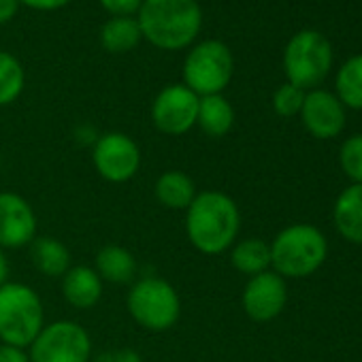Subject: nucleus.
<instances>
[{
  "mask_svg": "<svg viewBox=\"0 0 362 362\" xmlns=\"http://www.w3.org/2000/svg\"><path fill=\"white\" fill-rule=\"evenodd\" d=\"M92 162L96 173L109 184H126L141 168V149L124 132H105L94 141Z\"/></svg>",
  "mask_w": 362,
  "mask_h": 362,
  "instance_id": "9",
  "label": "nucleus"
},
{
  "mask_svg": "<svg viewBox=\"0 0 362 362\" xmlns=\"http://www.w3.org/2000/svg\"><path fill=\"white\" fill-rule=\"evenodd\" d=\"M341 168L343 173L354 181V184H362V134L349 136L341 145Z\"/></svg>",
  "mask_w": 362,
  "mask_h": 362,
  "instance_id": "24",
  "label": "nucleus"
},
{
  "mask_svg": "<svg viewBox=\"0 0 362 362\" xmlns=\"http://www.w3.org/2000/svg\"><path fill=\"white\" fill-rule=\"evenodd\" d=\"M326 237L311 224H292L284 228L271 243V267L277 275L307 277L326 260Z\"/></svg>",
  "mask_w": 362,
  "mask_h": 362,
  "instance_id": "4",
  "label": "nucleus"
},
{
  "mask_svg": "<svg viewBox=\"0 0 362 362\" xmlns=\"http://www.w3.org/2000/svg\"><path fill=\"white\" fill-rule=\"evenodd\" d=\"M103 286L105 281L98 277L94 267L77 264L62 277V296L75 309H92L103 298Z\"/></svg>",
  "mask_w": 362,
  "mask_h": 362,
  "instance_id": "14",
  "label": "nucleus"
},
{
  "mask_svg": "<svg viewBox=\"0 0 362 362\" xmlns=\"http://www.w3.org/2000/svg\"><path fill=\"white\" fill-rule=\"evenodd\" d=\"M0 362H30L28 349L0 343Z\"/></svg>",
  "mask_w": 362,
  "mask_h": 362,
  "instance_id": "27",
  "label": "nucleus"
},
{
  "mask_svg": "<svg viewBox=\"0 0 362 362\" xmlns=\"http://www.w3.org/2000/svg\"><path fill=\"white\" fill-rule=\"evenodd\" d=\"M230 262L243 275H260L271 267V245L262 239H243L230 247Z\"/></svg>",
  "mask_w": 362,
  "mask_h": 362,
  "instance_id": "20",
  "label": "nucleus"
},
{
  "mask_svg": "<svg viewBox=\"0 0 362 362\" xmlns=\"http://www.w3.org/2000/svg\"><path fill=\"white\" fill-rule=\"evenodd\" d=\"M98 3L113 18H119V16H134V13H139L143 0H98Z\"/></svg>",
  "mask_w": 362,
  "mask_h": 362,
  "instance_id": "26",
  "label": "nucleus"
},
{
  "mask_svg": "<svg viewBox=\"0 0 362 362\" xmlns=\"http://www.w3.org/2000/svg\"><path fill=\"white\" fill-rule=\"evenodd\" d=\"M26 7H33L37 11H56L64 5H69L71 0H20Z\"/></svg>",
  "mask_w": 362,
  "mask_h": 362,
  "instance_id": "28",
  "label": "nucleus"
},
{
  "mask_svg": "<svg viewBox=\"0 0 362 362\" xmlns=\"http://www.w3.org/2000/svg\"><path fill=\"white\" fill-rule=\"evenodd\" d=\"M303 103H305V90H300L292 83L279 86L277 92L273 94V109L281 117H292V115L300 113Z\"/></svg>",
  "mask_w": 362,
  "mask_h": 362,
  "instance_id": "25",
  "label": "nucleus"
},
{
  "mask_svg": "<svg viewBox=\"0 0 362 362\" xmlns=\"http://www.w3.org/2000/svg\"><path fill=\"white\" fill-rule=\"evenodd\" d=\"M136 22L143 39L151 45L177 52L199 37L203 11L197 0H143Z\"/></svg>",
  "mask_w": 362,
  "mask_h": 362,
  "instance_id": "2",
  "label": "nucleus"
},
{
  "mask_svg": "<svg viewBox=\"0 0 362 362\" xmlns=\"http://www.w3.org/2000/svg\"><path fill=\"white\" fill-rule=\"evenodd\" d=\"M143 39L141 26L134 16H119L111 18L103 28H100V45L111 52V54H124L130 52L139 45Z\"/></svg>",
  "mask_w": 362,
  "mask_h": 362,
  "instance_id": "21",
  "label": "nucleus"
},
{
  "mask_svg": "<svg viewBox=\"0 0 362 362\" xmlns=\"http://www.w3.org/2000/svg\"><path fill=\"white\" fill-rule=\"evenodd\" d=\"M126 307L130 317L149 332L170 330L181 315V298L173 284L162 277H141L132 281Z\"/></svg>",
  "mask_w": 362,
  "mask_h": 362,
  "instance_id": "5",
  "label": "nucleus"
},
{
  "mask_svg": "<svg viewBox=\"0 0 362 362\" xmlns=\"http://www.w3.org/2000/svg\"><path fill=\"white\" fill-rule=\"evenodd\" d=\"M235 60L222 41L209 39L190 49L184 62V86L190 88L197 96L222 94V90L233 79Z\"/></svg>",
  "mask_w": 362,
  "mask_h": 362,
  "instance_id": "6",
  "label": "nucleus"
},
{
  "mask_svg": "<svg viewBox=\"0 0 362 362\" xmlns=\"http://www.w3.org/2000/svg\"><path fill=\"white\" fill-rule=\"evenodd\" d=\"M94 271L98 273V277L103 281L122 286V284L136 281L139 262L130 250H126L122 245H105L96 254Z\"/></svg>",
  "mask_w": 362,
  "mask_h": 362,
  "instance_id": "16",
  "label": "nucleus"
},
{
  "mask_svg": "<svg viewBox=\"0 0 362 362\" xmlns=\"http://www.w3.org/2000/svg\"><path fill=\"white\" fill-rule=\"evenodd\" d=\"M199 100L190 88L184 83H170L160 90L151 103V122L153 126L170 136L186 134L197 126Z\"/></svg>",
  "mask_w": 362,
  "mask_h": 362,
  "instance_id": "10",
  "label": "nucleus"
},
{
  "mask_svg": "<svg viewBox=\"0 0 362 362\" xmlns=\"http://www.w3.org/2000/svg\"><path fill=\"white\" fill-rule=\"evenodd\" d=\"M337 94L341 105L362 109V56L349 58L337 75Z\"/></svg>",
  "mask_w": 362,
  "mask_h": 362,
  "instance_id": "23",
  "label": "nucleus"
},
{
  "mask_svg": "<svg viewBox=\"0 0 362 362\" xmlns=\"http://www.w3.org/2000/svg\"><path fill=\"white\" fill-rule=\"evenodd\" d=\"M26 86V73L22 62L9 54L0 52V107L16 103Z\"/></svg>",
  "mask_w": 362,
  "mask_h": 362,
  "instance_id": "22",
  "label": "nucleus"
},
{
  "mask_svg": "<svg viewBox=\"0 0 362 362\" xmlns=\"http://www.w3.org/2000/svg\"><path fill=\"white\" fill-rule=\"evenodd\" d=\"M9 260H7V256H5V250L0 247V286H5L7 281H9Z\"/></svg>",
  "mask_w": 362,
  "mask_h": 362,
  "instance_id": "31",
  "label": "nucleus"
},
{
  "mask_svg": "<svg viewBox=\"0 0 362 362\" xmlns=\"http://www.w3.org/2000/svg\"><path fill=\"white\" fill-rule=\"evenodd\" d=\"M241 230V211L237 203L220 192H199L186 209V235L192 247L205 256H220L237 243Z\"/></svg>",
  "mask_w": 362,
  "mask_h": 362,
  "instance_id": "1",
  "label": "nucleus"
},
{
  "mask_svg": "<svg viewBox=\"0 0 362 362\" xmlns=\"http://www.w3.org/2000/svg\"><path fill=\"white\" fill-rule=\"evenodd\" d=\"M37 214L18 192H0V247L20 250L37 239Z\"/></svg>",
  "mask_w": 362,
  "mask_h": 362,
  "instance_id": "11",
  "label": "nucleus"
},
{
  "mask_svg": "<svg viewBox=\"0 0 362 362\" xmlns=\"http://www.w3.org/2000/svg\"><path fill=\"white\" fill-rule=\"evenodd\" d=\"M30 262L45 277H64L73 267L71 250L56 237H37L30 245Z\"/></svg>",
  "mask_w": 362,
  "mask_h": 362,
  "instance_id": "17",
  "label": "nucleus"
},
{
  "mask_svg": "<svg viewBox=\"0 0 362 362\" xmlns=\"http://www.w3.org/2000/svg\"><path fill=\"white\" fill-rule=\"evenodd\" d=\"M300 115L307 130L317 139H332L345 126V111L341 100L326 90H313L305 94Z\"/></svg>",
  "mask_w": 362,
  "mask_h": 362,
  "instance_id": "13",
  "label": "nucleus"
},
{
  "mask_svg": "<svg viewBox=\"0 0 362 362\" xmlns=\"http://www.w3.org/2000/svg\"><path fill=\"white\" fill-rule=\"evenodd\" d=\"M45 326L43 300L22 281L0 286V343L28 349Z\"/></svg>",
  "mask_w": 362,
  "mask_h": 362,
  "instance_id": "3",
  "label": "nucleus"
},
{
  "mask_svg": "<svg viewBox=\"0 0 362 362\" xmlns=\"http://www.w3.org/2000/svg\"><path fill=\"white\" fill-rule=\"evenodd\" d=\"M103 362H143V360H141L139 351L124 347V349H115V351L107 354V358H103Z\"/></svg>",
  "mask_w": 362,
  "mask_h": 362,
  "instance_id": "29",
  "label": "nucleus"
},
{
  "mask_svg": "<svg viewBox=\"0 0 362 362\" xmlns=\"http://www.w3.org/2000/svg\"><path fill=\"white\" fill-rule=\"evenodd\" d=\"M334 224L343 239L362 245V184L345 188L334 203Z\"/></svg>",
  "mask_w": 362,
  "mask_h": 362,
  "instance_id": "18",
  "label": "nucleus"
},
{
  "mask_svg": "<svg viewBox=\"0 0 362 362\" xmlns=\"http://www.w3.org/2000/svg\"><path fill=\"white\" fill-rule=\"evenodd\" d=\"M30 362H90L92 337L73 320H56L45 324L43 330L28 347Z\"/></svg>",
  "mask_w": 362,
  "mask_h": 362,
  "instance_id": "8",
  "label": "nucleus"
},
{
  "mask_svg": "<svg viewBox=\"0 0 362 362\" xmlns=\"http://www.w3.org/2000/svg\"><path fill=\"white\" fill-rule=\"evenodd\" d=\"M153 194L164 209L186 211L197 199L194 179L184 170H164L153 186Z\"/></svg>",
  "mask_w": 362,
  "mask_h": 362,
  "instance_id": "15",
  "label": "nucleus"
},
{
  "mask_svg": "<svg viewBox=\"0 0 362 362\" xmlns=\"http://www.w3.org/2000/svg\"><path fill=\"white\" fill-rule=\"evenodd\" d=\"M20 0H0V24H7L16 18Z\"/></svg>",
  "mask_w": 362,
  "mask_h": 362,
  "instance_id": "30",
  "label": "nucleus"
},
{
  "mask_svg": "<svg viewBox=\"0 0 362 362\" xmlns=\"http://www.w3.org/2000/svg\"><path fill=\"white\" fill-rule=\"evenodd\" d=\"M332 49L324 35L315 30L296 33L284 52V71L288 83L307 90L315 88L330 71Z\"/></svg>",
  "mask_w": 362,
  "mask_h": 362,
  "instance_id": "7",
  "label": "nucleus"
},
{
  "mask_svg": "<svg viewBox=\"0 0 362 362\" xmlns=\"http://www.w3.org/2000/svg\"><path fill=\"white\" fill-rule=\"evenodd\" d=\"M286 300H288L286 279L275 271H264L260 275L250 277L241 294L243 309L254 322H269L277 317L284 311Z\"/></svg>",
  "mask_w": 362,
  "mask_h": 362,
  "instance_id": "12",
  "label": "nucleus"
},
{
  "mask_svg": "<svg viewBox=\"0 0 362 362\" xmlns=\"http://www.w3.org/2000/svg\"><path fill=\"white\" fill-rule=\"evenodd\" d=\"M235 124V109L222 94L201 96L199 100V115L197 126L214 139H220L230 132Z\"/></svg>",
  "mask_w": 362,
  "mask_h": 362,
  "instance_id": "19",
  "label": "nucleus"
}]
</instances>
